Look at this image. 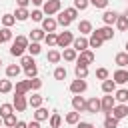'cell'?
Here are the masks:
<instances>
[{"instance_id": "cell-1", "label": "cell", "mask_w": 128, "mask_h": 128, "mask_svg": "<svg viewBox=\"0 0 128 128\" xmlns=\"http://www.w3.org/2000/svg\"><path fill=\"white\" fill-rule=\"evenodd\" d=\"M28 44H30V40H28L26 36H16V38H14V42H12V46H10V54L20 58V56L26 52Z\"/></svg>"}, {"instance_id": "cell-2", "label": "cell", "mask_w": 128, "mask_h": 128, "mask_svg": "<svg viewBox=\"0 0 128 128\" xmlns=\"http://www.w3.org/2000/svg\"><path fill=\"white\" fill-rule=\"evenodd\" d=\"M60 10H62V2L60 0H44V4H42V12L46 16H54Z\"/></svg>"}, {"instance_id": "cell-3", "label": "cell", "mask_w": 128, "mask_h": 128, "mask_svg": "<svg viewBox=\"0 0 128 128\" xmlns=\"http://www.w3.org/2000/svg\"><path fill=\"white\" fill-rule=\"evenodd\" d=\"M114 106H116V100H114L112 94H106V96L100 98V112H102L104 116H110V112H112Z\"/></svg>"}, {"instance_id": "cell-4", "label": "cell", "mask_w": 128, "mask_h": 128, "mask_svg": "<svg viewBox=\"0 0 128 128\" xmlns=\"http://www.w3.org/2000/svg\"><path fill=\"white\" fill-rule=\"evenodd\" d=\"M72 40H74V34L68 32V30L56 34V48H68V46L72 44Z\"/></svg>"}, {"instance_id": "cell-5", "label": "cell", "mask_w": 128, "mask_h": 128, "mask_svg": "<svg viewBox=\"0 0 128 128\" xmlns=\"http://www.w3.org/2000/svg\"><path fill=\"white\" fill-rule=\"evenodd\" d=\"M86 90H88V82L84 78H76V80L70 82V92L72 94H84Z\"/></svg>"}, {"instance_id": "cell-6", "label": "cell", "mask_w": 128, "mask_h": 128, "mask_svg": "<svg viewBox=\"0 0 128 128\" xmlns=\"http://www.w3.org/2000/svg\"><path fill=\"white\" fill-rule=\"evenodd\" d=\"M94 52L88 48V50H82V52H78V58H76V64H84V66H90L92 62H94Z\"/></svg>"}, {"instance_id": "cell-7", "label": "cell", "mask_w": 128, "mask_h": 128, "mask_svg": "<svg viewBox=\"0 0 128 128\" xmlns=\"http://www.w3.org/2000/svg\"><path fill=\"white\" fill-rule=\"evenodd\" d=\"M12 106H14V110H16V112H24V110L28 108L26 94H16V96H14V102H12Z\"/></svg>"}, {"instance_id": "cell-8", "label": "cell", "mask_w": 128, "mask_h": 128, "mask_svg": "<svg viewBox=\"0 0 128 128\" xmlns=\"http://www.w3.org/2000/svg\"><path fill=\"white\" fill-rule=\"evenodd\" d=\"M72 48H74L76 52L88 50V48H90V46H88V38H86V36H82V34H80V36H76V38L72 40Z\"/></svg>"}, {"instance_id": "cell-9", "label": "cell", "mask_w": 128, "mask_h": 128, "mask_svg": "<svg viewBox=\"0 0 128 128\" xmlns=\"http://www.w3.org/2000/svg\"><path fill=\"white\" fill-rule=\"evenodd\" d=\"M72 110L76 112H86V98L82 94H74L72 98Z\"/></svg>"}, {"instance_id": "cell-10", "label": "cell", "mask_w": 128, "mask_h": 128, "mask_svg": "<svg viewBox=\"0 0 128 128\" xmlns=\"http://www.w3.org/2000/svg\"><path fill=\"white\" fill-rule=\"evenodd\" d=\"M110 116H114L116 120H122V118H126V116H128V106H126V104H118V102H116V106L112 108Z\"/></svg>"}, {"instance_id": "cell-11", "label": "cell", "mask_w": 128, "mask_h": 128, "mask_svg": "<svg viewBox=\"0 0 128 128\" xmlns=\"http://www.w3.org/2000/svg\"><path fill=\"white\" fill-rule=\"evenodd\" d=\"M94 32H96V34H98V36H100V38H102L104 42H106V40H112V38H114V30H112V26H108V24H104L102 28H96Z\"/></svg>"}, {"instance_id": "cell-12", "label": "cell", "mask_w": 128, "mask_h": 128, "mask_svg": "<svg viewBox=\"0 0 128 128\" xmlns=\"http://www.w3.org/2000/svg\"><path fill=\"white\" fill-rule=\"evenodd\" d=\"M86 112L88 114H98L100 112V98H96V96L88 98L86 100Z\"/></svg>"}, {"instance_id": "cell-13", "label": "cell", "mask_w": 128, "mask_h": 128, "mask_svg": "<svg viewBox=\"0 0 128 128\" xmlns=\"http://www.w3.org/2000/svg\"><path fill=\"white\" fill-rule=\"evenodd\" d=\"M112 80L116 84H128V70L126 68H118L114 74H112Z\"/></svg>"}, {"instance_id": "cell-14", "label": "cell", "mask_w": 128, "mask_h": 128, "mask_svg": "<svg viewBox=\"0 0 128 128\" xmlns=\"http://www.w3.org/2000/svg\"><path fill=\"white\" fill-rule=\"evenodd\" d=\"M56 26H58L56 18H52V16H44V20H42V30H44V32H54Z\"/></svg>"}, {"instance_id": "cell-15", "label": "cell", "mask_w": 128, "mask_h": 128, "mask_svg": "<svg viewBox=\"0 0 128 128\" xmlns=\"http://www.w3.org/2000/svg\"><path fill=\"white\" fill-rule=\"evenodd\" d=\"M116 18H118V12H116V10H106V12L102 14V22L108 24V26L116 24Z\"/></svg>"}, {"instance_id": "cell-16", "label": "cell", "mask_w": 128, "mask_h": 128, "mask_svg": "<svg viewBox=\"0 0 128 128\" xmlns=\"http://www.w3.org/2000/svg\"><path fill=\"white\" fill-rule=\"evenodd\" d=\"M50 118V114H48V108H44V106H38V108H34V120H38V122H44V120H48Z\"/></svg>"}, {"instance_id": "cell-17", "label": "cell", "mask_w": 128, "mask_h": 128, "mask_svg": "<svg viewBox=\"0 0 128 128\" xmlns=\"http://www.w3.org/2000/svg\"><path fill=\"white\" fill-rule=\"evenodd\" d=\"M114 100L118 104H126L128 102V88H118L114 90Z\"/></svg>"}, {"instance_id": "cell-18", "label": "cell", "mask_w": 128, "mask_h": 128, "mask_svg": "<svg viewBox=\"0 0 128 128\" xmlns=\"http://www.w3.org/2000/svg\"><path fill=\"white\" fill-rule=\"evenodd\" d=\"M44 36H46V32H44L42 28H32L28 40H30V42H40V40H44Z\"/></svg>"}, {"instance_id": "cell-19", "label": "cell", "mask_w": 128, "mask_h": 128, "mask_svg": "<svg viewBox=\"0 0 128 128\" xmlns=\"http://www.w3.org/2000/svg\"><path fill=\"white\" fill-rule=\"evenodd\" d=\"M20 72H22V66H18V64H8L6 66V78H18Z\"/></svg>"}, {"instance_id": "cell-20", "label": "cell", "mask_w": 128, "mask_h": 128, "mask_svg": "<svg viewBox=\"0 0 128 128\" xmlns=\"http://www.w3.org/2000/svg\"><path fill=\"white\" fill-rule=\"evenodd\" d=\"M116 86H118V84H116L112 78H106V80H102V92H104V94H114Z\"/></svg>"}, {"instance_id": "cell-21", "label": "cell", "mask_w": 128, "mask_h": 128, "mask_svg": "<svg viewBox=\"0 0 128 128\" xmlns=\"http://www.w3.org/2000/svg\"><path fill=\"white\" fill-rule=\"evenodd\" d=\"M102 44H104V40L92 30V32H90V38H88V46H90V48H100Z\"/></svg>"}, {"instance_id": "cell-22", "label": "cell", "mask_w": 128, "mask_h": 128, "mask_svg": "<svg viewBox=\"0 0 128 128\" xmlns=\"http://www.w3.org/2000/svg\"><path fill=\"white\" fill-rule=\"evenodd\" d=\"M62 58H64L66 62H76L78 52H76L74 48H70V46H68V48H64V50H62Z\"/></svg>"}, {"instance_id": "cell-23", "label": "cell", "mask_w": 128, "mask_h": 128, "mask_svg": "<svg viewBox=\"0 0 128 128\" xmlns=\"http://www.w3.org/2000/svg\"><path fill=\"white\" fill-rule=\"evenodd\" d=\"M46 60L50 62V64H58L60 60H62V52L60 50H48V54H46Z\"/></svg>"}, {"instance_id": "cell-24", "label": "cell", "mask_w": 128, "mask_h": 128, "mask_svg": "<svg viewBox=\"0 0 128 128\" xmlns=\"http://www.w3.org/2000/svg\"><path fill=\"white\" fill-rule=\"evenodd\" d=\"M114 62H116L118 68H126L128 66V52H118L114 56Z\"/></svg>"}, {"instance_id": "cell-25", "label": "cell", "mask_w": 128, "mask_h": 128, "mask_svg": "<svg viewBox=\"0 0 128 128\" xmlns=\"http://www.w3.org/2000/svg\"><path fill=\"white\" fill-rule=\"evenodd\" d=\"M14 18H16L18 22H26V20L30 18V10H28V8H16Z\"/></svg>"}, {"instance_id": "cell-26", "label": "cell", "mask_w": 128, "mask_h": 128, "mask_svg": "<svg viewBox=\"0 0 128 128\" xmlns=\"http://www.w3.org/2000/svg\"><path fill=\"white\" fill-rule=\"evenodd\" d=\"M78 32H80L82 36L90 34V32H92V22H90V20H80V22H78Z\"/></svg>"}, {"instance_id": "cell-27", "label": "cell", "mask_w": 128, "mask_h": 128, "mask_svg": "<svg viewBox=\"0 0 128 128\" xmlns=\"http://www.w3.org/2000/svg\"><path fill=\"white\" fill-rule=\"evenodd\" d=\"M116 28H118L120 32H126V30H128V18H126V14H118V18H116Z\"/></svg>"}, {"instance_id": "cell-28", "label": "cell", "mask_w": 128, "mask_h": 128, "mask_svg": "<svg viewBox=\"0 0 128 128\" xmlns=\"http://www.w3.org/2000/svg\"><path fill=\"white\" fill-rule=\"evenodd\" d=\"M74 74H76V78H88V66H84V64H76L74 66Z\"/></svg>"}, {"instance_id": "cell-29", "label": "cell", "mask_w": 128, "mask_h": 128, "mask_svg": "<svg viewBox=\"0 0 128 128\" xmlns=\"http://www.w3.org/2000/svg\"><path fill=\"white\" fill-rule=\"evenodd\" d=\"M12 90H14V86H12V80H10V78L0 80V94H8V92H12Z\"/></svg>"}, {"instance_id": "cell-30", "label": "cell", "mask_w": 128, "mask_h": 128, "mask_svg": "<svg viewBox=\"0 0 128 128\" xmlns=\"http://www.w3.org/2000/svg\"><path fill=\"white\" fill-rule=\"evenodd\" d=\"M42 102H44V98H42L40 94H32V96L28 98V106H30V108H38V106H42Z\"/></svg>"}, {"instance_id": "cell-31", "label": "cell", "mask_w": 128, "mask_h": 128, "mask_svg": "<svg viewBox=\"0 0 128 128\" xmlns=\"http://www.w3.org/2000/svg\"><path fill=\"white\" fill-rule=\"evenodd\" d=\"M10 40H12V30L6 28V26H2V28H0V44L10 42Z\"/></svg>"}, {"instance_id": "cell-32", "label": "cell", "mask_w": 128, "mask_h": 128, "mask_svg": "<svg viewBox=\"0 0 128 128\" xmlns=\"http://www.w3.org/2000/svg\"><path fill=\"white\" fill-rule=\"evenodd\" d=\"M56 22H58V26H64V28H68V26L72 24V20H70V18H68V16L62 12V10L58 12V18H56Z\"/></svg>"}, {"instance_id": "cell-33", "label": "cell", "mask_w": 128, "mask_h": 128, "mask_svg": "<svg viewBox=\"0 0 128 128\" xmlns=\"http://www.w3.org/2000/svg\"><path fill=\"white\" fill-rule=\"evenodd\" d=\"M26 50H28V54H30V56H38V54L42 52V46H40V42H30Z\"/></svg>"}, {"instance_id": "cell-34", "label": "cell", "mask_w": 128, "mask_h": 128, "mask_svg": "<svg viewBox=\"0 0 128 128\" xmlns=\"http://www.w3.org/2000/svg\"><path fill=\"white\" fill-rule=\"evenodd\" d=\"M28 90H30L28 80H20V82H16V88H14V92H16V94H26Z\"/></svg>"}, {"instance_id": "cell-35", "label": "cell", "mask_w": 128, "mask_h": 128, "mask_svg": "<svg viewBox=\"0 0 128 128\" xmlns=\"http://www.w3.org/2000/svg\"><path fill=\"white\" fill-rule=\"evenodd\" d=\"M66 124H78L80 122V112H76V110H72V112H68L66 114Z\"/></svg>"}, {"instance_id": "cell-36", "label": "cell", "mask_w": 128, "mask_h": 128, "mask_svg": "<svg viewBox=\"0 0 128 128\" xmlns=\"http://www.w3.org/2000/svg\"><path fill=\"white\" fill-rule=\"evenodd\" d=\"M16 122H18V120H16V116H14V112L2 118V126H6V128H14V126H16Z\"/></svg>"}, {"instance_id": "cell-37", "label": "cell", "mask_w": 128, "mask_h": 128, "mask_svg": "<svg viewBox=\"0 0 128 128\" xmlns=\"http://www.w3.org/2000/svg\"><path fill=\"white\" fill-rule=\"evenodd\" d=\"M48 122H50V128H60V124H62V116H60L58 112H54V114H50Z\"/></svg>"}, {"instance_id": "cell-38", "label": "cell", "mask_w": 128, "mask_h": 128, "mask_svg": "<svg viewBox=\"0 0 128 128\" xmlns=\"http://www.w3.org/2000/svg\"><path fill=\"white\" fill-rule=\"evenodd\" d=\"M0 20H2V26H6V28H10V26H14V24H16V18H14V14H4Z\"/></svg>"}, {"instance_id": "cell-39", "label": "cell", "mask_w": 128, "mask_h": 128, "mask_svg": "<svg viewBox=\"0 0 128 128\" xmlns=\"http://www.w3.org/2000/svg\"><path fill=\"white\" fill-rule=\"evenodd\" d=\"M24 74H26L28 78L38 76V66H36V62H34V64H30V66H26V68H24Z\"/></svg>"}, {"instance_id": "cell-40", "label": "cell", "mask_w": 128, "mask_h": 128, "mask_svg": "<svg viewBox=\"0 0 128 128\" xmlns=\"http://www.w3.org/2000/svg\"><path fill=\"white\" fill-rule=\"evenodd\" d=\"M28 86H30V90H40V88H42V80H40L38 76L28 78Z\"/></svg>"}, {"instance_id": "cell-41", "label": "cell", "mask_w": 128, "mask_h": 128, "mask_svg": "<svg viewBox=\"0 0 128 128\" xmlns=\"http://www.w3.org/2000/svg\"><path fill=\"white\" fill-rule=\"evenodd\" d=\"M30 64H34V56H30V54H22V56H20V66L26 68V66H30Z\"/></svg>"}, {"instance_id": "cell-42", "label": "cell", "mask_w": 128, "mask_h": 128, "mask_svg": "<svg viewBox=\"0 0 128 128\" xmlns=\"http://www.w3.org/2000/svg\"><path fill=\"white\" fill-rule=\"evenodd\" d=\"M66 68L64 66H56V70H54V80H64L66 78Z\"/></svg>"}, {"instance_id": "cell-43", "label": "cell", "mask_w": 128, "mask_h": 128, "mask_svg": "<svg viewBox=\"0 0 128 128\" xmlns=\"http://www.w3.org/2000/svg\"><path fill=\"white\" fill-rule=\"evenodd\" d=\"M118 122L120 120H116L114 116H106L104 118V128H118Z\"/></svg>"}, {"instance_id": "cell-44", "label": "cell", "mask_w": 128, "mask_h": 128, "mask_svg": "<svg viewBox=\"0 0 128 128\" xmlns=\"http://www.w3.org/2000/svg\"><path fill=\"white\" fill-rule=\"evenodd\" d=\"M14 112V106L12 104H0V116L4 118V116H8V114H12Z\"/></svg>"}, {"instance_id": "cell-45", "label": "cell", "mask_w": 128, "mask_h": 128, "mask_svg": "<svg viewBox=\"0 0 128 128\" xmlns=\"http://www.w3.org/2000/svg\"><path fill=\"white\" fill-rule=\"evenodd\" d=\"M62 12H64V14H66V16H68V18H70V20H72V22H74V20H76V18H78V10H76V8H74V6H72V8H64V10H62Z\"/></svg>"}, {"instance_id": "cell-46", "label": "cell", "mask_w": 128, "mask_h": 128, "mask_svg": "<svg viewBox=\"0 0 128 128\" xmlns=\"http://www.w3.org/2000/svg\"><path fill=\"white\" fill-rule=\"evenodd\" d=\"M44 42H46L48 46H56V32H46Z\"/></svg>"}, {"instance_id": "cell-47", "label": "cell", "mask_w": 128, "mask_h": 128, "mask_svg": "<svg viewBox=\"0 0 128 128\" xmlns=\"http://www.w3.org/2000/svg\"><path fill=\"white\" fill-rule=\"evenodd\" d=\"M30 18H32L34 22H42V20H44V12H42V10H32V12H30Z\"/></svg>"}, {"instance_id": "cell-48", "label": "cell", "mask_w": 128, "mask_h": 128, "mask_svg": "<svg viewBox=\"0 0 128 128\" xmlns=\"http://www.w3.org/2000/svg\"><path fill=\"white\" fill-rule=\"evenodd\" d=\"M90 6V0H74V8L76 10H86Z\"/></svg>"}, {"instance_id": "cell-49", "label": "cell", "mask_w": 128, "mask_h": 128, "mask_svg": "<svg viewBox=\"0 0 128 128\" xmlns=\"http://www.w3.org/2000/svg\"><path fill=\"white\" fill-rule=\"evenodd\" d=\"M108 76H110V72H108L106 68H96V78H98V80H106Z\"/></svg>"}, {"instance_id": "cell-50", "label": "cell", "mask_w": 128, "mask_h": 128, "mask_svg": "<svg viewBox=\"0 0 128 128\" xmlns=\"http://www.w3.org/2000/svg\"><path fill=\"white\" fill-rule=\"evenodd\" d=\"M108 2H110V0H90V4H92L94 8H106Z\"/></svg>"}, {"instance_id": "cell-51", "label": "cell", "mask_w": 128, "mask_h": 128, "mask_svg": "<svg viewBox=\"0 0 128 128\" xmlns=\"http://www.w3.org/2000/svg\"><path fill=\"white\" fill-rule=\"evenodd\" d=\"M76 128H96V126H94L92 122H82V120H80V122L76 124Z\"/></svg>"}, {"instance_id": "cell-52", "label": "cell", "mask_w": 128, "mask_h": 128, "mask_svg": "<svg viewBox=\"0 0 128 128\" xmlns=\"http://www.w3.org/2000/svg\"><path fill=\"white\" fill-rule=\"evenodd\" d=\"M16 4H18V8H28L30 0H16Z\"/></svg>"}, {"instance_id": "cell-53", "label": "cell", "mask_w": 128, "mask_h": 128, "mask_svg": "<svg viewBox=\"0 0 128 128\" xmlns=\"http://www.w3.org/2000/svg\"><path fill=\"white\" fill-rule=\"evenodd\" d=\"M14 128H28V124H26V122H22V120H18Z\"/></svg>"}, {"instance_id": "cell-54", "label": "cell", "mask_w": 128, "mask_h": 128, "mask_svg": "<svg viewBox=\"0 0 128 128\" xmlns=\"http://www.w3.org/2000/svg\"><path fill=\"white\" fill-rule=\"evenodd\" d=\"M28 128H40V122H38V120H32V122L28 124Z\"/></svg>"}, {"instance_id": "cell-55", "label": "cell", "mask_w": 128, "mask_h": 128, "mask_svg": "<svg viewBox=\"0 0 128 128\" xmlns=\"http://www.w3.org/2000/svg\"><path fill=\"white\" fill-rule=\"evenodd\" d=\"M30 2H32L34 6H42V4H44V0H30Z\"/></svg>"}, {"instance_id": "cell-56", "label": "cell", "mask_w": 128, "mask_h": 128, "mask_svg": "<svg viewBox=\"0 0 128 128\" xmlns=\"http://www.w3.org/2000/svg\"><path fill=\"white\" fill-rule=\"evenodd\" d=\"M124 48H126V50H124V52H128V42H126V46H124Z\"/></svg>"}, {"instance_id": "cell-57", "label": "cell", "mask_w": 128, "mask_h": 128, "mask_svg": "<svg viewBox=\"0 0 128 128\" xmlns=\"http://www.w3.org/2000/svg\"><path fill=\"white\" fill-rule=\"evenodd\" d=\"M124 14H126V18H128V8H126V12H124Z\"/></svg>"}, {"instance_id": "cell-58", "label": "cell", "mask_w": 128, "mask_h": 128, "mask_svg": "<svg viewBox=\"0 0 128 128\" xmlns=\"http://www.w3.org/2000/svg\"><path fill=\"white\" fill-rule=\"evenodd\" d=\"M0 126H2V116H0Z\"/></svg>"}, {"instance_id": "cell-59", "label": "cell", "mask_w": 128, "mask_h": 128, "mask_svg": "<svg viewBox=\"0 0 128 128\" xmlns=\"http://www.w3.org/2000/svg\"><path fill=\"white\" fill-rule=\"evenodd\" d=\"M0 128H6V126H0Z\"/></svg>"}, {"instance_id": "cell-60", "label": "cell", "mask_w": 128, "mask_h": 128, "mask_svg": "<svg viewBox=\"0 0 128 128\" xmlns=\"http://www.w3.org/2000/svg\"><path fill=\"white\" fill-rule=\"evenodd\" d=\"M0 64H2V58H0Z\"/></svg>"}, {"instance_id": "cell-61", "label": "cell", "mask_w": 128, "mask_h": 128, "mask_svg": "<svg viewBox=\"0 0 128 128\" xmlns=\"http://www.w3.org/2000/svg\"><path fill=\"white\" fill-rule=\"evenodd\" d=\"M126 106H128V102H126Z\"/></svg>"}]
</instances>
